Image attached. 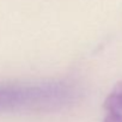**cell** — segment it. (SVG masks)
I'll return each mask as SVG.
<instances>
[{"label": "cell", "instance_id": "obj_1", "mask_svg": "<svg viewBox=\"0 0 122 122\" xmlns=\"http://www.w3.org/2000/svg\"><path fill=\"white\" fill-rule=\"evenodd\" d=\"M71 90L64 84L36 86H0V111L46 110L64 105Z\"/></svg>", "mask_w": 122, "mask_h": 122}, {"label": "cell", "instance_id": "obj_2", "mask_svg": "<svg viewBox=\"0 0 122 122\" xmlns=\"http://www.w3.org/2000/svg\"><path fill=\"white\" fill-rule=\"evenodd\" d=\"M103 108L105 111L103 122H122V80L109 92Z\"/></svg>", "mask_w": 122, "mask_h": 122}]
</instances>
